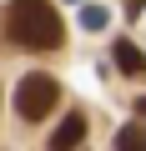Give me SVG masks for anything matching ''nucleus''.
<instances>
[{
    "label": "nucleus",
    "mask_w": 146,
    "mask_h": 151,
    "mask_svg": "<svg viewBox=\"0 0 146 151\" xmlns=\"http://www.w3.org/2000/svg\"><path fill=\"white\" fill-rule=\"evenodd\" d=\"M5 35L20 50H55L65 40V25L50 10V0H10L5 5Z\"/></svg>",
    "instance_id": "nucleus-1"
},
{
    "label": "nucleus",
    "mask_w": 146,
    "mask_h": 151,
    "mask_svg": "<svg viewBox=\"0 0 146 151\" xmlns=\"http://www.w3.org/2000/svg\"><path fill=\"white\" fill-rule=\"evenodd\" d=\"M55 101H60V86L50 81V76H40V70H30L25 81L15 86V111H20V121H45V116L55 111Z\"/></svg>",
    "instance_id": "nucleus-2"
},
{
    "label": "nucleus",
    "mask_w": 146,
    "mask_h": 151,
    "mask_svg": "<svg viewBox=\"0 0 146 151\" xmlns=\"http://www.w3.org/2000/svg\"><path fill=\"white\" fill-rule=\"evenodd\" d=\"M81 141H86V116H65L50 131V151H76Z\"/></svg>",
    "instance_id": "nucleus-3"
},
{
    "label": "nucleus",
    "mask_w": 146,
    "mask_h": 151,
    "mask_svg": "<svg viewBox=\"0 0 146 151\" xmlns=\"http://www.w3.org/2000/svg\"><path fill=\"white\" fill-rule=\"evenodd\" d=\"M111 55H116V65H121L126 76H146V55H141L131 40H116V50H111Z\"/></svg>",
    "instance_id": "nucleus-4"
},
{
    "label": "nucleus",
    "mask_w": 146,
    "mask_h": 151,
    "mask_svg": "<svg viewBox=\"0 0 146 151\" xmlns=\"http://www.w3.org/2000/svg\"><path fill=\"white\" fill-rule=\"evenodd\" d=\"M116 151H146V126H141V121L121 126V131H116Z\"/></svg>",
    "instance_id": "nucleus-5"
},
{
    "label": "nucleus",
    "mask_w": 146,
    "mask_h": 151,
    "mask_svg": "<svg viewBox=\"0 0 146 151\" xmlns=\"http://www.w3.org/2000/svg\"><path fill=\"white\" fill-rule=\"evenodd\" d=\"M106 20H111V15H106V5H86V10H81V25H86V30H101Z\"/></svg>",
    "instance_id": "nucleus-6"
},
{
    "label": "nucleus",
    "mask_w": 146,
    "mask_h": 151,
    "mask_svg": "<svg viewBox=\"0 0 146 151\" xmlns=\"http://www.w3.org/2000/svg\"><path fill=\"white\" fill-rule=\"evenodd\" d=\"M136 116H141V121H146V96H141V101H136Z\"/></svg>",
    "instance_id": "nucleus-7"
}]
</instances>
